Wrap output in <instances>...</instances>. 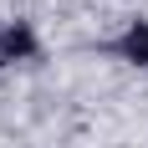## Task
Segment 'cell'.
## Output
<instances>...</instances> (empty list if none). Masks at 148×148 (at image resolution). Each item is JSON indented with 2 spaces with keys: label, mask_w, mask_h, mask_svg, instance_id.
I'll use <instances>...</instances> for the list:
<instances>
[{
  "label": "cell",
  "mask_w": 148,
  "mask_h": 148,
  "mask_svg": "<svg viewBox=\"0 0 148 148\" xmlns=\"http://www.w3.org/2000/svg\"><path fill=\"white\" fill-rule=\"evenodd\" d=\"M31 51H36V41H31L26 26H0V66L15 56H31Z\"/></svg>",
  "instance_id": "obj_1"
},
{
  "label": "cell",
  "mask_w": 148,
  "mask_h": 148,
  "mask_svg": "<svg viewBox=\"0 0 148 148\" xmlns=\"http://www.w3.org/2000/svg\"><path fill=\"white\" fill-rule=\"evenodd\" d=\"M118 51H123L128 61H138V66H148V21H138V26H128V31H123Z\"/></svg>",
  "instance_id": "obj_2"
}]
</instances>
